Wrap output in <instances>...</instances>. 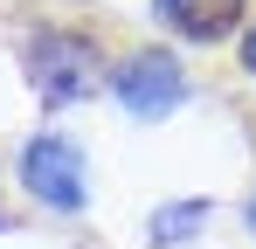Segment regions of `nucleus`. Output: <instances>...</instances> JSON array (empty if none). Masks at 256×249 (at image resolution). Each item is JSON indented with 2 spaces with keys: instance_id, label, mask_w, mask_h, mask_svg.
<instances>
[{
  "instance_id": "1",
  "label": "nucleus",
  "mask_w": 256,
  "mask_h": 249,
  "mask_svg": "<svg viewBox=\"0 0 256 249\" xmlns=\"http://www.w3.org/2000/svg\"><path fill=\"white\" fill-rule=\"evenodd\" d=\"M28 76L48 104H76L90 83H97V48L84 35H35L28 48Z\"/></svg>"
},
{
  "instance_id": "7",
  "label": "nucleus",
  "mask_w": 256,
  "mask_h": 249,
  "mask_svg": "<svg viewBox=\"0 0 256 249\" xmlns=\"http://www.w3.org/2000/svg\"><path fill=\"white\" fill-rule=\"evenodd\" d=\"M250 222H256V201H250Z\"/></svg>"
},
{
  "instance_id": "3",
  "label": "nucleus",
  "mask_w": 256,
  "mask_h": 249,
  "mask_svg": "<svg viewBox=\"0 0 256 249\" xmlns=\"http://www.w3.org/2000/svg\"><path fill=\"white\" fill-rule=\"evenodd\" d=\"M21 180H28V194L48 201L56 214H76V208H84V160H76L70 138H35V146L21 152Z\"/></svg>"
},
{
  "instance_id": "2",
  "label": "nucleus",
  "mask_w": 256,
  "mask_h": 249,
  "mask_svg": "<svg viewBox=\"0 0 256 249\" xmlns=\"http://www.w3.org/2000/svg\"><path fill=\"white\" fill-rule=\"evenodd\" d=\"M111 90H118V104L138 111V118H166V111H180V97H187V76H180L173 56L146 48V56H125V62H118Z\"/></svg>"
},
{
  "instance_id": "5",
  "label": "nucleus",
  "mask_w": 256,
  "mask_h": 249,
  "mask_svg": "<svg viewBox=\"0 0 256 249\" xmlns=\"http://www.w3.org/2000/svg\"><path fill=\"white\" fill-rule=\"evenodd\" d=\"M201 222H208V201H180V208H166V214L152 222V236H160V242H180V236L201 228Z\"/></svg>"
},
{
  "instance_id": "6",
  "label": "nucleus",
  "mask_w": 256,
  "mask_h": 249,
  "mask_svg": "<svg viewBox=\"0 0 256 249\" xmlns=\"http://www.w3.org/2000/svg\"><path fill=\"white\" fill-rule=\"evenodd\" d=\"M242 70H250V76H256V28H250V35H242Z\"/></svg>"
},
{
  "instance_id": "4",
  "label": "nucleus",
  "mask_w": 256,
  "mask_h": 249,
  "mask_svg": "<svg viewBox=\"0 0 256 249\" xmlns=\"http://www.w3.org/2000/svg\"><path fill=\"white\" fill-rule=\"evenodd\" d=\"M160 21L180 28L187 42H222L236 21H242V0H152Z\"/></svg>"
}]
</instances>
